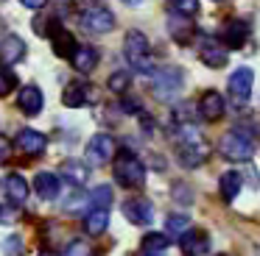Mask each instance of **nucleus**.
I'll use <instances>...</instances> for the list:
<instances>
[{"instance_id":"1","label":"nucleus","mask_w":260,"mask_h":256,"mask_svg":"<svg viewBox=\"0 0 260 256\" xmlns=\"http://www.w3.org/2000/svg\"><path fill=\"white\" fill-rule=\"evenodd\" d=\"M123 53H126L129 64L135 67L137 72H143V75L154 72V59H151V48H148L146 33H140V31H129V33H126Z\"/></svg>"},{"instance_id":"2","label":"nucleus","mask_w":260,"mask_h":256,"mask_svg":"<svg viewBox=\"0 0 260 256\" xmlns=\"http://www.w3.org/2000/svg\"><path fill=\"white\" fill-rule=\"evenodd\" d=\"M218 150H221V156L230 159V161H249L254 153V142L243 128H232V131H226L224 137H221Z\"/></svg>"},{"instance_id":"3","label":"nucleus","mask_w":260,"mask_h":256,"mask_svg":"<svg viewBox=\"0 0 260 256\" xmlns=\"http://www.w3.org/2000/svg\"><path fill=\"white\" fill-rule=\"evenodd\" d=\"M115 178H118V184H123V187H140V184L146 181V167H143V161L137 159L135 153L120 150V153L115 156Z\"/></svg>"},{"instance_id":"4","label":"nucleus","mask_w":260,"mask_h":256,"mask_svg":"<svg viewBox=\"0 0 260 256\" xmlns=\"http://www.w3.org/2000/svg\"><path fill=\"white\" fill-rule=\"evenodd\" d=\"M182 92V70L179 67H162L154 70V95L159 100H171Z\"/></svg>"},{"instance_id":"5","label":"nucleus","mask_w":260,"mask_h":256,"mask_svg":"<svg viewBox=\"0 0 260 256\" xmlns=\"http://www.w3.org/2000/svg\"><path fill=\"white\" fill-rule=\"evenodd\" d=\"M199 59H202V64L213 67V70H221L226 64V59H230V50L218 39L204 36V39H199Z\"/></svg>"},{"instance_id":"6","label":"nucleus","mask_w":260,"mask_h":256,"mask_svg":"<svg viewBox=\"0 0 260 256\" xmlns=\"http://www.w3.org/2000/svg\"><path fill=\"white\" fill-rule=\"evenodd\" d=\"M112 156H115V139L109 137V134H95V137L87 142V161H90L92 167L107 164Z\"/></svg>"},{"instance_id":"7","label":"nucleus","mask_w":260,"mask_h":256,"mask_svg":"<svg viewBox=\"0 0 260 256\" xmlns=\"http://www.w3.org/2000/svg\"><path fill=\"white\" fill-rule=\"evenodd\" d=\"M81 28L90 33H109L115 28V14L107 9H87L81 14Z\"/></svg>"},{"instance_id":"8","label":"nucleus","mask_w":260,"mask_h":256,"mask_svg":"<svg viewBox=\"0 0 260 256\" xmlns=\"http://www.w3.org/2000/svg\"><path fill=\"white\" fill-rule=\"evenodd\" d=\"M226 87H230V95H232V98L243 103V100H249V95H252L254 72L249 70V67H238V70L230 75V83H226Z\"/></svg>"},{"instance_id":"9","label":"nucleus","mask_w":260,"mask_h":256,"mask_svg":"<svg viewBox=\"0 0 260 256\" xmlns=\"http://www.w3.org/2000/svg\"><path fill=\"white\" fill-rule=\"evenodd\" d=\"M123 217L135 226H146V223L154 220V206L146 198H129L123 203Z\"/></svg>"},{"instance_id":"10","label":"nucleus","mask_w":260,"mask_h":256,"mask_svg":"<svg viewBox=\"0 0 260 256\" xmlns=\"http://www.w3.org/2000/svg\"><path fill=\"white\" fill-rule=\"evenodd\" d=\"M224 109H226V103H224V98H221V92H215V89H207V92L199 98V114L210 122L221 120V117H224Z\"/></svg>"},{"instance_id":"11","label":"nucleus","mask_w":260,"mask_h":256,"mask_svg":"<svg viewBox=\"0 0 260 256\" xmlns=\"http://www.w3.org/2000/svg\"><path fill=\"white\" fill-rule=\"evenodd\" d=\"M168 33L174 36V42L179 45H190L193 36H196V25H193V20H187L185 14H171L168 17Z\"/></svg>"},{"instance_id":"12","label":"nucleus","mask_w":260,"mask_h":256,"mask_svg":"<svg viewBox=\"0 0 260 256\" xmlns=\"http://www.w3.org/2000/svg\"><path fill=\"white\" fill-rule=\"evenodd\" d=\"M17 148L23 150V153H28V156H40L42 150L48 148V137L45 134H40V131H34V128H23V131H17Z\"/></svg>"},{"instance_id":"13","label":"nucleus","mask_w":260,"mask_h":256,"mask_svg":"<svg viewBox=\"0 0 260 256\" xmlns=\"http://www.w3.org/2000/svg\"><path fill=\"white\" fill-rule=\"evenodd\" d=\"M25 56V42L20 36H6L0 42V64H17Z\"/></svg>"},{"instance_id":"14","label":"nucleus","mask_w":260,"mask_h":256,"mask_svg":"<svg viewBox=\"0 0 260 256\" xmlns=\"http://www.w3.org/2000/svg\"><path fill=\"white\" fill-rule=\"evenodd\" d=\"M249 31H252V25H249L246 20H230L224 25V33H221V39H224L230 48H238V45L246 42Z\"/></svg>"},{"instance_id":"15","label":"nucleus","mask_w":260,"mask_h":256,"mask_svg":"<svg viewBox=\"0 0 260 256\" xmlns=\"http://www.w3.org/2000/svg\"><path fill=\"white\" fill-rule=\"evenodd\" d=\"M70 61H73V67L79 72H92L98 64V50L92 45H79L73 50V56H70Z\"/></svg>"},{"instance_id":"16","label":"nucleus","mask_w":260,"mask_h":256,"mask_svg":"<svg viewBox=\"0 0 260 256\" xmlns=\"http://www.w3.org/2000/svg\"><path fill=\"white\" fill-rule=\"evenodd\" d=\"M241 187H243V176L238 170H226L224 176H221V181H218V192H221V198H224L226 203H232V200L238 198Z\"/></svg>"},{"instance_id":"17","label":"nucleus","mask_w":260,"mask_h":256,"mask_svg":"<svg viewBox=\"0 0 260 256\" xmlns=\"http://www.w3.org/2000/svg\"><path fill=\"white\" fill-rule=\"evenodd\" d=\"M51 45H53V53L62 56V59H70V56H73V50L79 48V45H76V39H73V33L64 31V28H56V31L51 33Z\"/></svg>"},{"instance_id":"18","label":"nucleus","mask_w":260,"mask_h":256,"mask_svg":"<svg viewBox=\"0 0 260 256\" xmlns=\"http://www.w3.org/2000/svg\"><path fill=\"white\" fill-rule=\"evenodd\" d=\"M62 100H64V106H70V109H79V106H84L87 100H90V87H87L84 81L68 83V89L62 92Z\"/></svg>"},{"instance_id":"19","label":"nucleus","mask_w":260,"mask_h":256,"mask_svg":"<svg viewBox=\"0 0 260 256\" xmlns=\"http://www.w3.org/2000/svg\"><path fill=\"white\" fill-rule=\"evenodd\" d=\"M179 245H182V250H185L187 256H199V253H204V250H210L207 234H202V231H187V234H182V237H179Z\"/></svg>"},{"instance_id":"20","label":"nucleus","mask_w":260,"mask_h":256,"mask_svg":"<svg viewBox=\"0 0 260 256\" xmlns=\"http://www.w3.org/2000/svg\"><path fill=\"white\" fill-rule=\"evenodd\" d=\"M34 187H37V195H40L42 200H53V198H59L62 184H59V176H53V173H40Z\"/></svg>"},{"instance_id":"21","label":"nucleus","mask_w":260,"mask_h":256,"mask_svg":"<svg viewBox=\"0 0 260 256\" xmlns=\"http://www.w3.org/2000/svg\"><path fill=\"white\" fill-rule=\"evenodd\" d=\"M17 103H20V109L25 111V114H40V109H42V92L37 87H23L20 89V98H17Z\"/></svg>"},{"instance_id":"22","label":"nucleus","mask_w":260,"mask_h":256,"mask_svg":"<svg viewBox=\"0 0 260 256\" xmlns=\"http://www.w3.org/2000/svg\"><path fill=\"white\" fill-rule=\"evenodd\" d=\"M62 176L68 178L73 187H84L90 170H87V164H81L79 159H68V161H62Z\"/></svg>"},{"instance_id":"23","label":"nucleus","mask_w":260,"mask_h":256,"mask_svg":"<svg viewBox=\"0 0 260 256\" xmlns=\"http://www.w3.org/2000/svg\"><path fill=\"white\" fill-rule=\"evenodd\" d=\"M6 192H9V198H12L14 206H23L25 198H28V184H25V178L17 176V173L6 176Z\"/></svg>"},{"instance_id":"24","label":"nucleus","mask_w":260,"mask_h":256,"mask_svg":"<svg viewBox=\"0 0 260 256\" xmlns=\"http://www.w3.org/2000/svg\"><path fill=\"white\" fill-rule=\"evenodd\" d=\"M109 226V211L107 209H92L87 211L84 217V231L90 234V237H98V234H104Z\"/></svg>"},{"instance_id":"25","label":"nucleus","mask_w":260,"mask_h":256,"mask_svg":"<svg viewBox=\"0 0 260 256\" xmlns=\"http://www.w3.org/2000/svg\"><path fill=\"white\" fill-rule=\"evenodd\" d=\"M168 245H171V239L159 231H151V234L143 237V250H146V253H162Z\"/></svg>"},{"instance_id":"26","label":"nucleus","mask_w":260,"mask_h":256,"mask_svg":"<svg viewBox=\"0 0 260 256\" xmlns=\"http://www.w3.org/2000/svg\"><path fill=\"white\" fill-rule=\"evenodd\" d=\"M165 228H168L171 237H182V234L190 231V217H187V215H168Z\"/></svg>"},{"instance_id":"27","label":"nucleus","mask_w":260,"mask_h":256,"mask_svg":"<svg viewBox=\"0 0 260 256\" xmlns=\"http://www.w3.org/2000/svg\"><path fill=\"white\" fill-rule=\"evenodd\" d=\"M90 203H92V209H107V206L112 203V187H109V184L95 187L90 195Z\"/></svg>"},{"instance_id":"28","label":"nucleus","mask_w":260,"mask_h":256,"mask_svg":"<svg viewBox=\"0 0 260 256\" xmlns=\"http://www.w3.org/2000/svg\"><path fill=\"white\" fill-rule=\"evenodd\" d=\"M129 83H132L129 72H112V75H109V89L118 92V95H123L126 89H129Z\"/></svg>"},{"instance_id":"29","label":"nucleus","mask_w":260,"mask_h":256,"mask_svg":"<svg viewBox=\"0 0 260 256\" xmlns=\"http://www.w3.org/2000/svg\"><path fill=\"white\" fill-rule=\"evenodd\" d=\"M171 9H174L176 14L193 17L199 11V0H171Z\"/></svg>"},{"instance_id":"30","label":"nucleus","mask_w":260,"mask_h":256,"mask_svg":"<svg viewBox=\"0 0 260 256\" xmlns=\"http://www.w3.org/2000/svg\"><path fill=\"white\" fill-rule=\"evenodd\" d=\"M64 256H92V248H90V242H84V239H73V242H68Z\"/></svg>"},{"instance_id":"31","label":"nucleus","mask_w":260,"mask_h":256,"mask_svg":"<svg viewBox=\"0 0 260 256\" xmlns=\"http://www.w3.org/2000/svg\"><path fill=\"white\" fill-rule=\"evenodd\" d=\"M14 87H17V78H14V72L0 70V95H9Z\"/></svg>"},{"instance_id":"32","label":"nucleus","mask_w":260,"mask_h":256,"mask_svg":"<svg viewBox=\"0 0 260 256\" xmlns=\"http://www.w3.org/2000/svg\"><path fill=\"white\" fill-rule=\"evenodd\" d=\"M3 250H6L9 256H20V253L25 250V242H23L20 237H9L6 242H3Z\"/></svg>"},{"instance_id":"33","label":"nucleus","mask_w":260,"mask_h":256,"mask_svg":"<svg viewBox=\"0 0 260 256\" xmlns=\"http://www.w3.org/2000/svg\"><path fill=\"white\" fill-rule=\"evenodd\" d=\"M174 195H176V203H190V192H187V187H174Z\"/></svg>"},{"instance_id":"34","label":"nucleus","mask_w":260,"mask_h":256,"mask_svg":"<svg viewBox=\"0 0 260 256\" xmlns=\"http://www.w3.org/2000/svg\"><path fill=\"white\" fill-rule=\"evenodd\" d=\"M123 111L126 114H137V111H140V103H137V100H132V98H123Z\"/></svg>"},{"instance_id":"35","label":"nucleus","mask_w":260,"mask_h":256,"mask_svg":"<svg viewBox=\"0 0 260 256\" xmlns=\"http://www.w3.org/2000/svg\"><path fill=\"white\" fill-rule=\"evenodd\" d=\"M9 153H12V145H9V139L0 134V161H6Z\"/></svg>"},{"instance_id":"36","label":"nucleus","mask_w":260,"mask_h":256,"mask_svg":"<svg viewBox=\"0 0 260 256\" xmlns=\"http://www.w3.org/2000/svg\"><path fill=\"white\" fill-rule=\"evenodd\" d=\"M20 3H23L25 9H42V6L48 3V0H20Z\"/></svg>"},{"instance_id":"37","label":"nucleus","mask_w":260,"mask_h":256,"mask_svg":"<svg viewBox=\"0 0 260 256\" xmlns=\"http://www.w3.org/2000/svg\"><path fill=\"white\" fill-rule=\"evenodd\" d=\"M140 122H143V128H146V134H151V131H154V120H151V117L140 114Z\"/></svg>"},{"instance_id":"38","label":"nucleus","mask_w":260,"mask_h":256,"mask_svg":"<svg viewBox=\"0 0 260 256\" xmlns=\"http://www.w3.org/2000/svg\"><path fill=\"white\" fill-rule=\"evenodd\" d=\"M123 3H129V6H137V3H143V0H123Z\"/></svg>"},{"instance_id":"39","label":"nucleus","mask_w":260,"mask_h":256,"mask_svg":"<svg viewBox=\"0 0 260 256\" xmlns=\"http://www.w3.org/2000/svg\"><path fill=\"white\" fill-rule=\"evenodd\" d=\"M40 256H56V253H51V250H45V253H40Z\"/></svg>"},{"instance_id":"40","label":"nucleus","mask_w":260,"mask_h":256,"mask_svg":"<svg viewBox=\"0 0 260 256\" xmlns=\"http://www.w3.org/2000/svg\"><path fill=\"white\" fill-rule=\"evenodd\" d=\"M254 256H260V248H254Z\"/></svg>"},{"instance_id":"41","label":"nucleus","mask_w":260,"mask_h":256,"mask_svg":"<svg viewBox=\"0 0 260 256\" xmlns=\"http://www.w3.org/2000/svg\"><path fill=\"white\" fill-rule=\"evenodd\" d=\"M146 256H159V253H146Z\"/></svg>"},{"instance_id":"42","label":"nucleus","mask_w":260,"mask_h":256,"mask_svg":"<svg viewBox=\"0 0 260 256\" xmlns=\"http://www.w3.org/2000/svg\"><path fill=\"white\" fill-rule=\"evenodd\" d=\"M218 256H230V253H218Z\"/></svg>"}]
</instances>
